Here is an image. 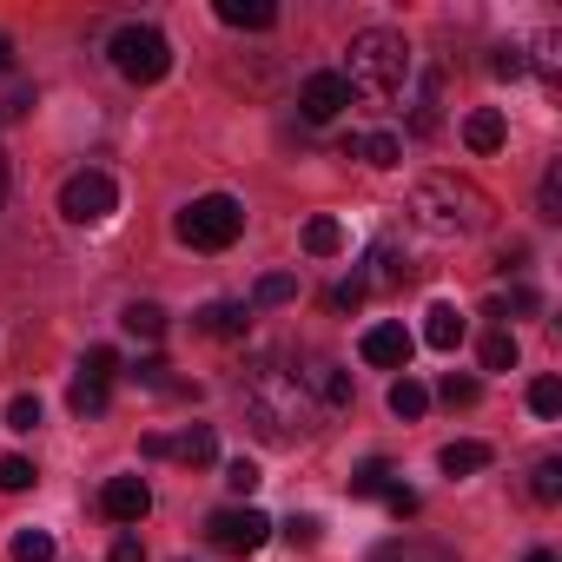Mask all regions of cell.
Wrapping results in <instances>:
<instances>
[{
	"instance_id": "cell-37",
	"label": "cell",
	"mask_w": 562,
	"mask_h": 562,
	"mask_svg": "<svg viewBox=\"0 0 562 562\" xmlns=\"http://www.w3.org/2000/svg\"><path fill=\"white\" fill-rule=\"evenodd\" d=\"M166 371H172L166 358H139V364H133V378H139V384H153V391H186V384H172Z\"/></svg>"
},
{
	"instance_id": "cell-47",
	"label": "cell",
	"mask_w": 562,
	"mask_h": 562,
	"mask_svg": "<svg viewBox=\"0 0 562 562\" xmlns=\"http://www.w3.org/2000/svg\"><path fill=\"white\" fill-rule=\"evenodd\" d=\"M0 199H8V159H0Z\"/></svg>"
},
{
	"instance_id": "cell-23",
	"label": "cell",
	"mask_w": 562,
	"mask_h": 562,
	"mask_svg": "<svg viewBox=\"0 0 562 562\" xmlns=\"http://www.w3.org/2000/svg\"><path fill=\"white\" fill-rule=\"evenodd\" d=\"M305 251H312V258L345 251V225H338V218H312V225H305Z\"/></svg>"
},
{
	"instance_id": "cell-27",
	"label": "cell",
	"mask_w": 562,
	"mask_h": 562,
	"mask_svg": "<svg viewBox=\"0 0 562 562\" xmlns=\"http://www.w3.org/2000/svg\"><path fill=\"white\" fill-rule=\"evenodd\" d=\"M378 562H457L450 549H437V542H384L378 549Z\"/></svg>"
},
{
	"instance_id": "cell-22",
	"label": "cell",
	"mask_w": 562,
	"mask_h": 562,
	"mask_svg": "<svg viewBox=\"0 0 562 562\" xmlns=\"http://www.w3.org/2000/svg\"><path fill=\"white\" fill-rule=\"evenodd\" d=\"M120 325H126L133 338H146V345H159V338H166V312H159V305H126V312H120Z\"/></svg>"
},
{
	"instance_id": "cell-10",
	"label": "cell",
	"mask_w": 562,
	"mask_h": 562,
	"mask_svg": "<svg viewBox=\"0 0 562 562\" xmlns=\"http://www.w3.org/2000/svg\"><path fill=\"white\" fill-rule=\"evenodd\" d=\"M299 378H305V391L318 397V411H338V404H351V378H345L331 358L305 351V358H299Z\"/></svg>"
},
{
	"instance_id": "cell-43",
	"label": "cell",
	"mask_w": 562,
	"mask_h": 562,
	"mask_svg": "<svg viewBox=\"0 0 562 562\" xmlns=\"http://www.w3.org/2000/svg\"><path fill=\"white\" fill-rule=\"evenodd\" d=\"M285 536H292V542H299V549H312V542H318V516H299V522H292V529H285Z\"/></svg>"
},
{
	"instance_id": "cell-17",
	"label": "cell",
	"mask_w": 562,
	"mask_h": 562,
	"mask_svg": "<svg viewBox=\"0 0 562 562\" xmlns=\"http://www.w3.org/2000/svg\"><path fill=\"white\" fill-rule=\"evenodd\" d=\"M218 21L225 27H278V8L271 0H218Z\"/></svg>"
},
{
	"instance_id": "cell-38",
	"label": "cell",
	"mask_w": 562,
	"mask_h": 562,
	"mask_svg": "<svg viewBox=\"0 0 562 562\" xmlns=\"http://www.w3.org/2000/svg\"><path fill=\"white\" fill-rule=\"evenodd\" d=\"M437 397H443L450 411H463V404H476V378H457V371H450V378L437 384Z\"/></svg>"
},
{
	"instance_id": "cell-28",
	"label": "cell",
	"mask_w": 562,
	"mask_h": 562,
	"mask_svg": "<svg viewBox=\"0 0 562 562\" xmlns=\"http://www.w3.org/2000/svg\"><path fill=\"white\" fill-rule=\"evenodd\" d=\"M27 106H34V87L21 74H0V120H21Z\"/></svg>"
},
{
	"instance_id": "cell-25",
	"label": "cell",
	"mask_w": 562,
	"mask_h": 562,
	"mask_svg": "<svg viewBox=\"0 0 562 562\" xmlns=\"http://www.w3.org/2000/svg\"><path fill=\"white\" fill-rule=\"evenodd\" d=\"M483 371H516V331L509 325H496L483 338Z\"/></svg>"
},
{
	"instance_id": "cell-29",
	"label": "cell",
	"mask_w": 562,
	"mask_h": 562,
	"mask_svg": "<svg viewBox=\"0 0 562 562\" xmlns=\"http://www.w3.org/2000/svg\"><path fill=\"white\" fill-rule=\"evenodd\" d=\"M106 397H113V384H93V378H74V391H67V404H74L80 417H100Z\"/></svg>"
},
{
	"instance_id": "cell-34",
	"label": "cell",
	"mask_w": 562,
	"mask_h": 562,
	"mask_svg": "<svg viewBox=\"0 0 562 562\" xmlns=\"http://www.w3.org/2000/svg\"><path fill=\"white\" fill-rule=\"evenodd\" d=\"M529 411H536V417H562V384H555V378H536V384H529Z\"/></svg>"
},
{
	"instance_id": "cell-36",
	"label": "cell",
	"mask_w": 562,
	"mask_h": 562,
	"mask_svg": "<svg viewBox=\"0 0 562 562\" xmlns=\"http://www.w3.org/2000/svg\"><path fill=\"white\" fill-rule=\"evenodd\" d=\"M27 483H34V463H27V457H0V490L21 496Z\"/></svg>"
},
{
	"instance_id": "cell-7",
	"label": "cell",
	"mask_w": 562,
	"mask_h": 562,
	"mask_svg": "<svg viewBox=\"0 0 562 562\" xmlns=\"http://www.w3.org/2000/svg\"><path fill=\"white\" fill-rule=\"evenodd\" d=\"M205 536H212V549H225V555H258V549L271 542V516L251 509V503H232V509H212V516H205Z\"/></svg>"
},
{
	"instance_id": "cell-13",
	"label": "cell",
	"mask_w": 562,
	"mask_h": 562,
	"mask_svg": "<svg viewBox=\"0 0 562 562\" xmlns=\"http://www.w3.org/2000/svg\"><path fill=\"white\" fill-rule=\"evenodd\" d=\"M503 139H509V126H503L496 106H476V113L463 120V146H470V153H496Z\"/></svg>"
},
{
	"instance_id": "cell-45",
	"label": "cell",
	"mask_w": 562,
	"mask_h": 562,
	"mask_svg": "<svg viewBox=\"0 0 562 562\" xmlns=\"http://www.w3.org/2000/svg\"><path fill=\"white\" fill-rule=\"evenodd\" d=\"M0 74H14V41L0 34Z\"/></svg>"
},
{
	"instance_id": "cell-41",
	"label": "cell",
	"mask_w": 562,
	"mask_h": 562,
	"mask_svg": "<svg viewBox=\"0 0 562 562\" xmlns=\"http://www.w3.org/2000/svg\"><path fill=\"white\" fill-rule=\"evenodd\" d=\"M358 305H364V278H351V285L331 292V312H358Z\"/></svg>"
},
{
	"instance_id": "cell-3",
	"label": "cell",
	"mask_w": 562,
	"mask_h": 562,
	"mask_svg": "<svg viewBox=\"0 0 562 562\" xmlns=\"http://www.w3.org/2000/svg\"><path fill=\"white\" fill-rule=\"evenodd\" d=\"M345 87L364 93V100H391L411 87V41L391 34V27H364L351 41V67H345Z\"/></svg>"
},
{
	"instance_id": "cell-32",
	"label": "cell",
	"mask_w": 562,
	"mask_h": 562,
	"mask_svg": "<svg viewBox=\"0 0 562 562\" xmlns=\"http://www.w3.org/2000/svg\"><path fill=\"white\" fill-rule=\"evenodd\" d=\"M80 378H93V384H113V378H120V351H106V345H93V351L80 358Z\"/></svg>"
},
{
	"instance_id": "cell-19",
	"label": "cell",
	"mask_w": 562,
	"mask_h": 562,
	"mask_svg": "<svg viewBox=\"0 0 562 562\" xmlns=\"http://www.w3.org/2000/svg\"><path fill=\"white\" fill-rule=\"evenodd\" d=\"M299 299V278L292 271H265L258 285H251V312H265V305H292Z\"/></svg>"
},
{
	"instance_id": "cell-44",
	"label": "cell",
	"mask_w": 562,
	"mask_h": 562,
	"mask_svg": "<svg viewBox=\"0 0 562 562\" xmlns=\"http://www.w3.org/2000/svg\"><path fill=\"white\" fill-rule=\"evenodd\" d=\"M106 562H146V549H139V536H120V542H113V555H106Z\"/></svg>"
},
{
	"instance_id": "cell-26",
	"label": "cell",
	"mask_w": 562,
	"mask_h": 562,
	"mask_svg": "<svg viewBox=\"0 0 562 562\" xmlns=\"http://www.w3.org/2000/svg\"><path fill=\"white\" fill-rule=\"evenodd\" d=\"M384 490H391V463L384 457H364L351 470V496H384Z\"/></svg>"
},
{
	"instance_id": "cell-1",
	"label": "cell",
	"mask_w": 562,
	"mask_h": 562,
	"mask_svg": "<svg viewBox=\"0 0 562 562\" xmlns=\"http://www.w3.org/2000/svg\"><path fill=\"white\" fill-rule=\"evenodd\" d=\"M238 397H245V411H251V424L265 430V437H278V443H299V437H312L318 430V397L305 391V378L299 371H285L278 358H258L245 378H238Z\"/></svg>"
},
{
	"instance_id": "cell-16",
	"label": "cell",
	"mask_w": 562,
	"mask_h": 562,
	"mask_svg": "<svg viewBox=\"0 0 562 562\" xmlns=\"http://www.w3.org/2000/svg\"><path fill=\"white\" fill-rule=\"evenodd\" d=\"M166 457H179V463H212L218 457V437H212V424H192V430H179V437H166Z\"/></svg>"
},
{
	"instance_id": "cell-14",
	"label": "cell",
	"mask_w": 562,
	"mask_h": 562,
	"mask_svg": "<svg viewBox=\"0 0 562 562\" xmlns=\"http://www.w3.org/2000/svg\"><path fill=\"white\" fill-rule=\"evenodd\" d=\"M345 153L364 159V166H397V159H404V139H397V133H351Z\"/></svg>"
},
{
	"instance_id": "cell-11",
	"label": "cell",
	"mask_w": 562,
	"mask_h": 562,
	"mask_svg": "<svg viewBox=\"0 0 562 562\" xmlns=\"http://www.w3.org/2000/svg\"><path fill=\"white\" fill-rule=\"evenodd\" d=\"M100 509L113 516V522H146V509H153V490H146V476H113L106 490H100Z\"/></svg>"
},
{
	"instance_id": "cell-9",
	"label": "cell",
	"mask_w": 562,
	"mask_h": 562,
	"mask_svg": "<svg viewBox=\"0 0 562 562\" xmlns=\"http://www.w3.org/2000/svg\"><path fill=\"white\" fill-rule=\"evenodd\" d=\"M411 351H417V338H411L404 325H371V331L358 338V358H364V364H378V371H404V364H411Z\"/></svg>"
},
{
	"instance_id": "cell-33",
	"label": "cell",
	"mask_w": 562,
	"mask_h": 562,
	"mask_svg": "<svg viewBox=\"0 0 562 562\" xmlns=\"http://www.w3.org/2000/svg\"><path fill=\"white\" fill-rule=\"evenodd\" d=\"M14 562H54V536L47 529H21L14 536Z\"/></svg>"
},
{
	"instance_id": "cell-21",
	"label": "cell",
	"mask_w": 562,
	"mask_h": 562,
	"mask_svg": "<svg viewBox=\"0 0 562 562\" xmlns=\"http://www.w3.org/2000/svg\"><path fill=\"white\" fill-rule=\"evenodd\" d=\"M437 100H443V74H424L417 106H411V126H417V133H437Z\"/></svg>"
},
{
	"instance_id": "cell-42",
	"label": "cell",
	"mask_w": 562,
	"mask_h": 562,
	"mask_svg": "<svg viewBox=\"0 0 562 562\" xmlns=\"http://www.w3.org/2000/svg\"><path fill=\"white\" fill-rule=\"evenodd\" d=\"M384 503H391V516H417V490H404V483H391Z\"/></svg>"
},
{
	"instance_id": "cell-40",
	"label": "cell",
	"mask_w": 562,
	"mask_h": 562,
	"mask_svg": "<svg viewBox=\"0 0 562 562\" xmlns=\"http://www.w3.org/2000/svg\"><path fill=\"white\" fill-rule=\"evenodd\" d=\"M41 424V397H14L8 404V430H34Z\"/></svg>"
},
{
	"instance_id": "cell-6",
	"label": "cell",
	"mask_w": 562,
	"mask_h": 562,
	"mask_svg": "<svg viewBox=\"0 0 562 562\" xmlns=\"http://www.w3.org/2000/svg\"><path fill=\"white\" fill-rule=\"evenodd\" d=\"M113 212H120V186H113V172L87 166V172H74V179L60 186V218H67V225H106Z\"/></svg>"
},
{
	"instance_id": "cell-24",
	"label": "cell",
	"mask_w": 562,
	"mask_h": 562,
	"mask_svg": "<svg viewBox=\"0 0 562 562\" xmlns=\"http://www.w3.org/2000/svg\"><path fill=\"white\" fill-rule=\"evenodd\" d=\"M536 312H542V299H536L529 285H509V292L490 305V318H503V325H509V318H536Z\"/></svg>"
},
{
	"instance_id": "cell-35",
	"label": "cell",
	"mask_w": 562,
	"mask_h": 562,
	"mask_svg": "<svg viewBox=\"0 0 562 562\" xmlns=\"http://www.w3.org/2000/svg\"><path fill=\"white\" fill-rule=\"evenodd\" d=\"M258 483H265V476H258V463H251V457H238V463H225V490H232V496H251Z\"/></svg>"
},
{
	"instance_id": "cell-2",
	"label": "cell",
	"mask_w": 562,
	"mask_h": 562,
	"mask_svg": "<svg viewBox=\"0 0 562 562\" xmlns=\"http://www.w3.org/2000/svg\"><path fill=\"white\" fill-rule=\"evenodd\" d=\"M490 212H496L490 192L470 186V179H457V172H430V179L411 186V218H417L430 238H470V232L490 225Z\"/></svg>"
},
{
	"instance_id": "cell-30",
	"label": "cell",
	"mask_w": 562,
	"mask_h": 562,
	"mask_svg": "<svg viewBox=\"0 0 562 562\" xmlns=\"http://www.w3.org/2000/svg\"><path fill=\"white\" fill-rule=\"evenodd\" d=\"M529 496H536V503H562V457H542V463H536Z\"/></svg>"
},
{
	"instance_id": "cell-8",
	"label": "cell",
	"mask_w": 562,
	"mask_h": 562,
	"mask_svg": "<svg viewBox=\"0 0 562 562\" xmlns=\"http://www.w3.org/2000/svg\"><path fill=\"white\" fill-rule=\"evenodd\" d=\"M345 106H351V87H345V74H312V80L299 87V113H305L312 126H331Z\"/></svg>"
},
{
	"instance_id": "cell-31",
	"label": "cell",
	"mask_w": 562,
	"mask_h": 562,
	"mask_svg": "<svg viewBox=\"0 0 562 562\" xmlns=\"http://www.w3.org/2000/svg\"><path fill=\"white\" fill-rule=\"evenodd\" d=\"M536 212H542L549 225L562 218V166H549V172H542V186H536Z\"/></svg>"
},
{
	"instance_id": "cell-39",
	"label": "cell",
	"mask_w": 562,
	"mask_h": 562,
	"mask_svg": "<svg viewBox=\"0 0 562 562\" xmlns=\"http://www.w3.org/2000/svg\"><path fill=\"white\" fill-rule=\"evenodd\" d=\"M490 67H496V80H522V74H529V54H522V47H496Z\"/></svg>"
},
{
	"instance_id": "cell-5",
	"label": "cell",
	"mask_w": 562,
	"mask_h": 562,
	"mask_svg": "<svg viewBox=\"0 0 562 562\" xmlns=\"http://www.w3.org/2000/svg\"><path fill=\"white\" fill-rule=\"evenodd\" d=\"M106 54H113V74H120V80H133V87H153V80H166V74H172V41H166L159 27H139V21H133V27H120Z\"/></svg>"
},
{
	"instance_id": "cell-12",
	"label": "cell",
	"mask_w": 562,
	"mask_h": 562,
	"mask_svg": "<svg viewBox=\"0 0 562 562\" xmlns=\"http://www.w3.org/2000/svg\"><path fill=\"white\" fill-rule=\"evenodd\" d=\"M463 331H470V325H463L457 305H430V312H424V345H430V351H457Z\"/></svg>"
},
{
	"instance_id": "cell-18",
	"label": "cell",
	"mask_w": 562,
	"mask_h": 562,
	"mask_svg": "<svg viewBox=\"0 0 562 562\" xmlns=\"http://www.w3.org/2000/svg\"><path fill=\"white\" fill-rule=\"evenodd\" d=\"M437 463H443V476H476V470H490V443H470V437L463 443H443Z\"/></svg>"
},
{
	"instance_id": "cell-4",
	"label": "cell",
	"mask_w": 562,
	"mask_h": 562,
	"mask_svg": "<svg viewBox=\"0 0 562 562\" xmlns=\"http://www.w3.org/2000/svg\"><path fill=\"white\" fill-rule=\"evenodd\" d=\"M238 232H245V205L232 192H199L179 212V238L192 251H225V245H238Z\"/></svg>"
},
{
	"instance_id": "cell-15",
	"label": "cell",
	"mask_w": 562,
	"mask_h": 562,
	"mask_svg": "<svg viewBox=\"0 0 562 562\" xmlns=\"http://www.w3.org/2000/svg\"><path fill=\"white\" fill-rule=\"evenodd\" d=\"M245 325H251V305H232V299H218V305L199 312V331L205 338H245Z\"/></svg>"
},
{
	"instance_id": "cell-20",
	"label": "cell",
	"mask_w": 562,
	"mask_h": 562,
	"mask_svg": "<svg viewBox=\"0 0 562 562\" xmlns=\"http://www.w3.org/2000/svg\"><path fill=\"white\" fill-rule=\"evenodd\" d=\"M424 411H430V391H424L417 378H397V384H391V417H404V424H417Z\"/></svg>"
},
{
	"instance_id": "cell-46",
	"label": "cell",
	"mask_w": 562,
	"mask_h": 562,
	"mask_svg": "<svg viewBox=\"0 0 562 562\" xmlns=\"http://www.w3.org/2000/svg\"><path fill=\"white\" fill-rule=\"evenodd\" d=\"M522 562H555V549H529V555H522Z\"/></svg>"
}]
</instances>
